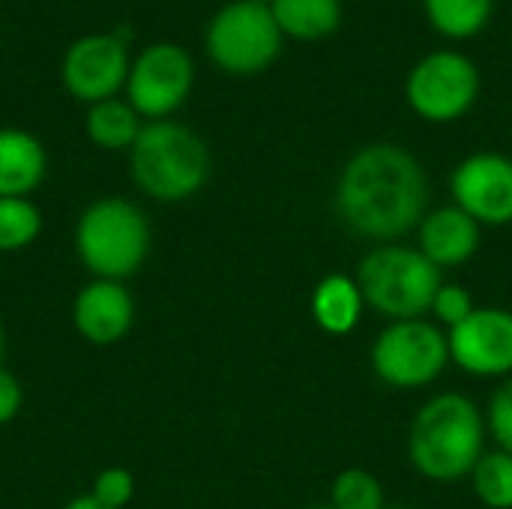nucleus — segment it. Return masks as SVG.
<instances>
[{
	"mask_svg": "<svg viewBox=\"0 0 512 509\" xmlns=\"http://www.w3.org/2000/svg\"><path fill=\"white\" fill-rule=\"evenodd\" d=\"M474 489L480 501L492 509H512V456L510 453H483L474 468Z\"/></svg>",
	"mask_w": 512,
	"mask_h": 509,
	"instance_id": "412c9836",
	"label": "nucleus"
},
{
	"mask_svg": "<svg viewBox=\"0 0 512 509\" xmlns=\"http://www.w3.org/2000/svg\"><path fill=\"white\" fill-rule=\"evenodd\" d=\"M252 3H261V6H270L273 0H252Z\"/></svg>",
	"mask_w": 512,
	"mask_h": 509,
	"instance_id": "c85d7f7f",
	"label": "nucleus"
},
{
	"mask_svg": "<svg viewBox=\"0 0 512 509\" xmlns=\"http://www.w3.org/2000/svg\"><path fill=\"white\" fill-rule=\"evenodd\" d=\"M480 93V72L462 51H432L408 72L405 99L429 123H453L471 111Z\"/></svg>",
	"mask_w": 512,
	"mask_h": 509,
	"instance_id": "0eeeda50",
	"label": "nucleus"
},
{
	"mask_svg": "<svg viewBox=\"0 0 512 509\" xmlns=\"http://www.w3.org/2000/svg\"><path fill=\"white\" fill-rule=\"evenodd\" d=\"M90 495L108 509H123L135 498V477L126 468H105L96 474Z\"/></svg>",
	"mask_w": 512,
	"mask_h": 509,
	"instance_id": "5701e85b",
	"label": "nucleus"
},
{
	"mask_svg": "<svg viewBox=\"0 0 512 509\" xmlns=\"http://www.w3.org/2000/svg\"><path fill=\"white\" fill-rule=\"evenodd\" d=\"M456 207L486 225L512 222V159L501 153H474L450 177Z\"/></svg>",
	"mask_w": 512,
	"mask_h": 509,
	"instance_id": "9b49d317",
	"label": "nucleus"
},
{
	"mask_svg": "<svg viewBox=\"0 0 512 509\" xmlns=\"http://www.w3.org/2000/svg\"><path fill=\"white\" fill-rule=\"evenodd\" d=\"M270 12L282 36L297 42L327 39L342 24V0H273Z\"/></svg>",
	"mask_w": 512,
	"mask_h": 509,
	"instance_id": "dca6fc26",
	"label": "nucleus"
},
{
	"mask_svg": "<svg viewBox=\"0 0 512 509\" xmlns=\"http://www.w3.org/2000/svg\"><path fill=\"white\" fill-rule=\"evenodd\" d=\"M384 509H408V507H384Z\"/></svg>",
	"mask_w": 512,
	"mask_h": 509,
	"instance_id": "7c9ffc66",
	"label": "nucleus"
},
{
	"mask_svg": "<svg viewBox=\"0 0 512 509\" xmlns=\"http://www.w3.org/2000/svg\"><path fill=\"white\" fill-rule=\"evenodd\" d=\"M432 309H435V315H438L444 324H450V330H453V327H459V324L474 312V303H471V294H468L465 288H459V285H441V291H438Z\"/></svg>",
	"mask_w": 512,
	"mask_h": 509,
	"instance_id": "393cba45",
	"label": "nucleus"
},
{
	"mask_svg": "<svg viewBox=\"0 0 512 509\" xmlns=\"http://www.w3.org/2000/svg\"><path fill=\"white\" fill-rule=\"evenodd\" d=\"M195 66L192 57L171 42L150 45L132 66L126 78L129 105L138 111V117L150 120H168L171 111H177L189 90H192Z\"/></svg>",
	"mask_w": 512,
	"mask_h": 509,
	"instance_id": "1a4fd4ad",
	"label": "nucleus"
},
{
	"mask_svg": "<svg viewBox=\"0 0 512 509\" xmlns=\"http://www.w3.org/2000/svg\"><path fill=\"white\" fill-rule=\"evenodd\" d=\"M63 509H108V507H102L93 495H81V498H72V501H69Z\"/></svg>",
	"mask_w": 512,
	"mask_h": 509,
	"instance_id": "bb28decb",
	"label": "nucleus"
},
{
	"mask_svg": "<svg viewBox=\"0 0 512 509\" xmlns=\"http://www.w3.org/2000/svg\"><path fill=\"white\" fill-rule=\"evenodd\" d=\"M129 171L144 195L156 201H186L201 192L210 177V150L189 126L150 120L129 150Z\"/></svg>",
	"mask_w": 512,
	"mask_h": 509,
	"instance_id": "7ed1b4c3",
	"label": "nucleus"
},
{
	"mask_svg": "<svg viewBox=\"0 0 512 509\" xmlns=\"http://www.w3.org/2000/svg\"><path fill=\"white\" fill-rule=\"evenodd\" d=\"M450 357L447 336L420 318L396 321L387 327L372 348V366L381 381L399 390H414L432 384Z\"/></svg>",
	"mask_w": 512,
	"mask_h": 509,
	"instance_id": "6e6552de",
	"label": "nucleus"
},
{
	"mask_svg": "<svg viewBox=\"0 0 512 509\" xmlns=\"http://www.w3.org/2000/svg\"><path fill=\"white\" fill-rule=\"evenodd\" d=\"M3 351H6V333H3V324H0V360H3Z\"/></svg>",
	"mask_w": 512,
	"mask_h": 509,
	"instance_id": "cd10ccee",
	"label": "nucleus"
},
{
	"mask_svg": "<svg viewBox=\"0 0 512 509\" xmlns=\"http://www.w3.org/2000/svg\"><path fill=\"white\" fill-rule=\"evenodd\" d=\"M282 39L270 6L234 0L213 15L207 27V54L231 75H255L279 57Z\"/></svg>",
	"mask_w": 512,
	"mask_h": 509,
	"instance_id": "423d86ee",
	"label": "nucleus"
},
{
	"mask_svg": "<svg viewBox=\"0 0 512 509\" xmlns=\"http://www.w3.org/2000/svg\"><path fill=\"white\" fill-rule=\"evenodd\" d=\"M480 246V225L462 207H441L420 225V252L441 270L465 264Z\"/></svg>",
	"mask_w": 512,
	"mask_h": 509,
	"instance_id": "4468645a",
	"label": "nucleus"
},
{
	"mask_svg": "<svg viewBox=\"0 0 512 509\" xmlns=\"http://www.w3.org/2000/svg\"><path fill=\"white\" fill-rule=\"evenodd\" d=\"M129 78V57L120 36L93 33L69 45L63 57V84L81 102H105Z\"/></svg>",
	"mask_w": 512,
	"mask_h": 509,
	"instance_id": "9d476101",
	"label": "nucleus"
},
{
	"mask_svg": "<svg viewBox=\"0 0 512 509\" xmlns=\"http://www.w3.org/2000/svg\"><path fill=\"white\" fill-rule=\"evenodd\" d=\"M363 294L360 285L348 276H327L324 282H318L315 294H312V315L321 324V330L333 333V336H345L357 327L360 315H363Z\"/></svg>",
	"mask_w": 512,
	"mask_h": 509,
	"instance_id": "f3484780",
	"label": "nucleus"
},
{
	"mask_svg": "<svg viewBox=\"0 0 512 509\" xmlns=\"http://www.w3.org/2000/svg\"><path fill=\"white\" fill-rule=\"evenodd\" d=\"M429 24L450 39L477 36L495 9V0H423Z\"/></svg>",
	"mask_w": 512,
	"mask_h": 509,
	"instance_id": "6ab92c4d",
	"label": "nucleus"
},
{
	"mask_svg": "<svg viewBox=\"0 0 512 509\" xmlns=\"http://www.w3.org/2000/svg\"><path fill=\"white\" fill-rule=\"evenodd\" d=\"M72 324L96 348L117 345L135 324V300L123 282L90 279L72 300Z\"/></svg>",
	"mask_w": 512,
	"mask_h": 509,
	"instance_id": "ddd939ff",
	"label": "nucleus"
},
{
	"mask_svg": "<svg viewBox=\"0 0 512 509\" xmlns=\"http://www.w3.org/2000/svg\"><path fill=\"white\" fill-rule=\"evenodd\" d=\"M363 300L393 321H414L432 309L441 291V270L417 249L378 246L357 270Z\"/></svg>",
	"mask_w": 512,
	"mask_h": 509,
	"instance_id": "39448f33",
	"label": "nucleus"
},
{
	"mask_svg": "<svg viewBox=\"0 0 512 509\" xmlns=\"http://www.w3.org/2000/svg\"><path fill=\"white\" fill-rule=\"evenodd\" d=\"M426 201L423 165L396 144H369L354 153L336 186L342 219L375 240H393L417 228Z\"/></svg>",
	"mask_w": 512,
	"mask_h": 509,
	"instance_id": "f257e3e1",
	"label": "nucleus"
},
{
	"mask_svg": "<svg viewBox=\"0 0 512 509\" xmlns=\"http://www.w3.org/2000/svg\"><path fill=\"white\" fill-rule=\"evenodd\" d=\"M84 129H87V138L102 150H132L141 132V117L129 102L105 99V102L90 105Z\"/></svg>",
	"mask_w": 512,
	"mask_h": 509,
	"instance_id": "a211bd4d",
	"label": "nucleus"
},
{
	"mask_svg": "<svg viewBox=\"0 0 512 509\" xmlns=\"http://www.w3.org/2000/svg\"><path fill=\"white\" fill-rule=\"evenodd\" d=\"M333 507L384 509V489L369 471H360V468L342 471L333 483Z\"/></svg>",
	"mask_w": 512,
	"mask_h": 509,
	"instance_id": "4be33fe9",
	"label": "nucleus"
},
{
	"mask_svg": "<svg viewBox=\"0 0 512 509\" xmlns=\"http://www.w3.org/2000/svg\"><path fill=\"white\" fill-rule=\"evenodd\" d=\"M489 429L504 453L512 456V378L498 387L489 405Z\"/></svg>",
	"mask_w": 512,
	"mask_h": 509,
	"instance_id": "b1692460",
	"label": "nucleus"
},
{
	"mask_svg": "<svg viewBox=\"0 0 512 509\" xmlns=\"http://www.w3.org/2000/svg\"><path fill=\"white\" fill-rule=\"evenodd\" d=\"M486 426L477 405L459 393L435 396L411 423L408 453L414 468L441 483H453L483 459Z\"/></svg>",
	"mask_w": 512,
	"mask_h": 509,
	"instance_id": "f03ea898",
	"label": "nucleus"
},
{
	"mask_svg": "<svg viewBox=\"0 0 512 509\" xmlns=\"http://www.w3.org/2000/svg\"><path fill=\"white\" fill-rule=\"evenodd\" d=\"M309 509H336V507H309Z\"/></svg>",
	"mask_w": 512,
	"mask_h": 509,
	"instance_id": "c756f323",
	"label": "nucleus"
},
{
	"mask_svg": "<svg viewBox=\"0 0 512 509\" xmlns=\"http://www.w3.org/2000/svg\"><path fill=\"white\" fill-rule=\"evenodd\" d=\"M48 171L39 138L21 129H0V198H27Z\"/></svg>",
	"mask_w": 512,
	"mask_h": 509,
	"instance_id": "2eb2a0df",
	"label": "nucleus"
},
{
	"mask_svg": "<svg viewBox=\"0 0 512 509\" xmlns=\"http://www.w3.org/2000/svg\"><path fill=\"white\" fill-rule=\"evenodd\" d=\"M450 357L471 375L495 378L512 372V312L474 309L447 336Z\"/></svg>",
	"mask_w": 512,
	"mask_h": 509,
	"instance_id": "f8f14e48",
	"label": "nucleus"
},
{
	"mask_svg": "<svg viewBox=\"0 0 512 509\" xmlns=\"http://www.w3.org/2000/svg\"><path fill=\"white\" fill-rule=\"evenodd\" d=\"M21 405H24V390H21V381L0 366V426L12 423L18 414H21Z\"/></svg>",
	"mask_w": 512,
	"mask_h": 509,
	"instance_id": "a878e982",
	"label": "nucleus"
},
{
	"mask_svg": "<svg viewBox=\"0 0 512 509\" xmlns=\"http://www.w3.org/2000/svg\"><path fill=\"white\" fill-rule=\"evenodd\" d=\"M42 234V213L30 198H0V252H21Z\"/></svg>",
	"mask_w": 512,
	"mask_h": 509,
	"instance_id": "aec40b11",
	"label": "nucleus"
},
{
	"mask_svg": "<svg viewBox=\"0 0 512 509\" xmlns=\"http://www.w3.org/2000/svg\"><path fill=\"white\" fill-rule=\"evenodd\" d=\"M75 252L93 279L126 282L147 261L150 222L126 198H99L78 216Z\"/></svg>",
	"mask_w": 512,
	"mask_h": 509,
	"instance_id": "20e7f679",
	"label": "nucleus"
}]
</instances>
